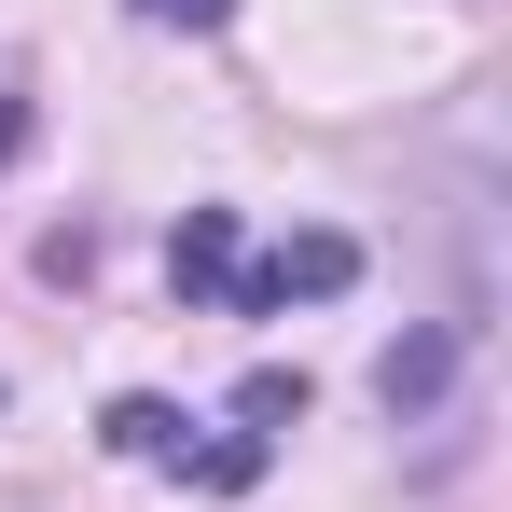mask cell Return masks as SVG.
Masks as SVG:
<instances>
[{"label": "cell", "instance_id": "4", "mask_svg": "<svg viewBox=\"0 0 512 512\" xmlns=\"http://www.w3.org/2000/svg\"><path fill=\"white\" fill-rule=\"evenodd\" d=\"M14 139H28V97H14V56H0V167H14Z\"/></svg>", "mask_w": 512, "mask_h": 512}, {"label": "cell", "instance_id": "1", "mask_svg": "<svg viewBox=\"0 0 512 512\" xmlns=\"http://www.w3.org/2000/svg\"><path fill=\"white\" fill-rule=\"evenodd\" d=\"M346 277H360V250H346V236H291V250H236L222 305H236V319H277L291 291H346Z\"/></svg>", "mask_w": 512, "mask_h": 512}, {"label": "cell", "instance_id": "2", "mask_svg": "<svg viewBox=\"0 0 512 512\" xmlns=\"http://www.w3.org/2000/svg\"><path fill=\"white\" fill-rule=\"evenodd\" d=\"M167 277L194 291V305H222V277H236V208H180V236H167Z\"/></svg>", "mask_w": 512, "mask_h": 512}, {"label": "cell", "instance_id": "3", "mask_svg": "<svg viewBox=\"0 0 512 512\" xmlns=\"http://www.w3.org/2000/svg\"><path fill=\"white\" fill-rule=\"evenodd\" d=\"M139 14H153V28H222L236 0H139Z\"/></svg>", "mask_w": 512, "mask_h": 512}]
</instances>
